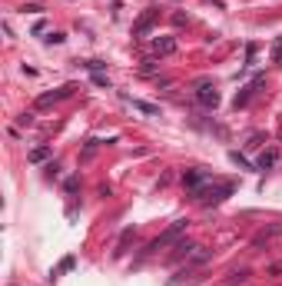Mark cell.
<instances>
[{
  "label": "cell",
  "instance_id": "1",
  "mask_svg": "<svg viewBox=\"0 0 282 286\" xmlns=\"http://www.w3.org/2000/svg\"><path fill=\"white\" fill-rule=\"evenodd\" d=\"M232 190H236V183H232V180H223V183H213V180H209L206 187L199 190V193H193V197L199 200L203 207H219L226 197H232Z\"/></svg>",
  "mask_w": 282,
  "mask_h": 286
},
{
  "label": "cell",
  "instance_id": "2",
  "mask_svg": "<svg viewBox=\"0 0 282 286\" xmlns=\"http://www.w3.org/2000/svg\"><path fill=\"white\" fill-rule=\"evenodd\" d=\"M186 226H189V223H186V220H176L173 226H166V230H163V233H160V236H156V240L150 243V253H156V250H166L169 243H179V236H183V233H186Z\"/></svg>",
  "mask_w": 282,
  "mask_h": 286
},
{
  "label": "cell",
  "instance_id": "3",
  "mask_svg": "<svg viewBox=\"0 0 282 286\" xmlns=\"http://www.w3.org/2000/svg\"><path fill=\"white\" fill-rule=\"evenodd\" d=\"M196 100H199L203 107H209V110H216L219 107V90L213 87V83H206V80H199V83H196Z\"/></svg>",
  "mask_w": 282,
  "mask_h": 286
},
{
  "label": "cell",
  "instance_id": "4",
  "mask_svg": "<svg viewBox=\"0 0 282 286\" xmlns=\"http://www.w3.org/2000/svg\"><path fill=\"white\" fill-rule=\"evenodd\" d=\"M209 180H213V173H209V170H186V176H183V183H186V190H189V193H199Z\"/></svg>",
  "mask_w": 282,
  "mask_h": 286
},
{
  "label": "cell",
  "instance_id": "5",
  "mask_svg": "<svg viewBox=\"0 0 282 286\" xmlns=\"http://www.w3.org/2000/svg\"><path fill=\"white\" fill-rule=\"evenodd\" d=\"M259 87H262V77H252V83H249V87H242V90L236 93V100H232V107H236V110H239V107H246V103L252 100V93H256Z\"/></svg>",
  "mask_w": 282,
  "mask_h": 286
},
{
  "label": "cell",
  "instance_id": "6",
  "mask_svg": "<svg viewBox=\"0 0 282 286\" xmlns=\"http://www.w3.org/2000/svg\"><path fill=\"white\" fill-rule=\"evenodd\" d=\"M70 93H73V83H66V87L54 90V93H40V97H37V107H50V103H56V100L70 97Z\"/></svg>",
  "mask_w": 282,
  "mask_h": 286
},
{
  "label": "cell",
  "instance_id": "7",
  "mask_svg": "<svg viewBox=\"0 0 282 286\" xmlns=\"http://www.w3.org/2000/svg\"><path fill=\"white\" fill-rule=\"evenodd\" d=\"M156 17H160V10H146L140 17V20H136V27H133V33H136V37H146V33L153 30V23H156Z\"/></svg>",
  "mask_w": 282,
  "mask_h": 286
},
{
  "label": "cell",
  "instance_id": "8",
  "mask_svg": "<svg viewBox=\"0 0 282 286\" xmlns=\"http://www.w3.org/2000/svg\"><path fill=\"white\" fill-rule=\"evenodd\" d=\"M123 100L130 103L133 110L146 113V117H156V113H160V107H156V103H146V100H140V97H130V93H123Z\"/></svg>",
  "mask_w": 282,
  "mask_h": 286
},
{
  "label": "cell",
  "instance_id": "9",
  "mask_svg": "<svg viewBox=\"0 0 282 286\" xmlns=\"http://www.w3.org/2000/svg\"><path fill=\"white\" fill-rule=\"evenodd\" d=\"M176 50V37H156L153 40V54L156 57H166V54H173Z\"/></svg>",
  "mask_w": 282,
  "mask_h": 286
},
{
  "label": "cell",
  "instance_id": "10",
  "mask_svg": "<svg viewBox=\"0 0 282 286\" xmlns=\"http://www.w3.org/2000/svg\"><path fill=\"white\" fill-rule=\"evenodd\" d=\"M133 233H136V230H133V226H126V230H123V236H119V243H116V250H113V253H116V256H123V253H126V246H130Z\"/></svg>",
  "mask_w": 282,
  "mask_h": 286
},
{
  "label": "cell",
  "instance_id": "11",
  "mask_svg": "<svg viewBox=\"0 0 282 286\" xmlns=\"http://www.w3.org/2000/svg\"><path fill=\"white\" fill-rule=\"evenodd\" d=\"M193 250H196L193 243H176V253L169 256V260H173V263H176V260H183V256H193Z\"/></svg>",
  "mask_w": 282,
  "mask_h": 286
},
{
  "label": "cell",
  "instance_id": "12",
  "mask_svg": "<svg viewBox=\"0 0 282 286\" xmlns=\"http://www.w3.org/2000/svg\"><path fill=\"white\" fill-rule=\"evenodd\" d=\"M276 156H279V153H276V150H266V153L259 156V163H256V170H269V166L276 163Z\"/></svg>",
  "mask_w": 282,
  "mask_h": 286
},
{
  "label": "cell",
  "instance_id": "13",
  "mask_svg": "<svg viewBox=\"0 0 282 286\" xmlns=\"http://www.w3.org/2000/svg\"><path fill=\"white\" fill-rule=\"evenodd\" d=\"M229 160H232V163H236V166H239V170H256V166H252V163H249V160H246V156L239 153V150H232V153H229Z\"/></svg>",
  "mask_w": 282,
  "mask_h": 286
},
{
  "label": "cell",
  "instance_id": "14",
  "mask_svg": "<svg viewBox=\"0 0 282 286\" xmlns=\"http://www.w3.org/2000/svg\"><path fill=\"white\" fill-rule=\"evenodd\" d=\"M47 156H50V146H37V150L30 153V163H40V160H47Z\"/></svg>",
  "mask_w": 282,
  "mask_h": 286
},
{
  "label": "cell",
  "instance_id": "15",
  "mask_svg": "<svg viewBox=\"0 0 282 286\" xmlns=\"http://www.w3.org/2000/svg\"><path fill=\"white\" fill-rule=\"evenodd\" d=\"M272 64H282V37H276L272 44Z\"/></svg>",
  "mask_w": 282,
  "mask_h": 286
},
{
  "label": "cell",
  "instance_id": "16",
  "mask_svg": "<svg viewBox=\"0 0 282 286\" xmlns=\"http://www.w3.org/2000/svg\"><path fill=\"white\" fill-rule=\"evenodd\" d=\"M262 140H266V137H262V133L256 130V133H249V140H246V146H249V150H256V146H262Z\"/></svg>",
  "mask_w": 282,
  "mask_h": 286
},
{
  "label": "cell",
  "instance_id": "17",
  "mask_svg": "<svg viewBox=\"0 0 282 286\" xmlns=\"http://www.w3.org/2000/svg\"><path fill=\"white\" fill-rule=\"evenodd\" d=\"M83 67H87L90 73H100V70H103V67H107V64H103V60H87V64H83Z\"/></svg>",
  "mask_w": 282,
  "mask_h": 286
},
{
  "label": "cell",
  "instance_id": "18",
  "mask_svg": "<svg viewBox=\"0 0 282 286\" xmlns=\"http://www.w3.org/2000/svg\"><path fill=\"white\" fill-rule=\"evenodd\" d=\"M73 266H76V260H73V256H63V263H60V273H70Z\"/></svg>",
  "mask_w": 282,
  "mask_h": 286
},
{
  "label": "cell",
  "instance_id": "19",
  "mask_svg": "<svg viewBox=\"0 0 282 286\" xmlns=\"http://www.w3.org/2000/svg\"><path fill=\"white\" fill-rule=\"evenodd\" d=\"M47 40H50V44H63V40H66V33L54 30V33H50V37H47Z\"/></svg>",
  "mask_w": 282,
  "mask_h": 286
},
{
  "label": "cell",
  "instance_id": "20",
  "mask_svg": "<svg viewBox=\"0 0 282 286\" xmlns=\"http://www.w3.org/2000/svg\"><path fill=\"white\" fill-rule=\"evenodd\" d=\"M93 83H97V87H107V90H110V80L103 77V73H93Z\"/></svg>",
  "mask_w": 282,
  "mask_h": 286
}]
</instances>
